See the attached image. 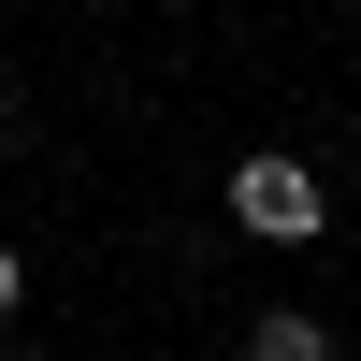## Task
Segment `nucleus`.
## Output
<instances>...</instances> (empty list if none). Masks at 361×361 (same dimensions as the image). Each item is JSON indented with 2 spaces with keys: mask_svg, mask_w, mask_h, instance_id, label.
<instances>
[{
  "mask_svg": "<svg viewBox=\"0 0 361 361\" xmlns=\"http://www.w3.org/2000/svg\"><path fill=\"white\" fill-rule=\"evenodd\" d=\"M318 173L289 159V145H260V159H231V231H260V246H318Z\"/></svg>",
  "mask_w": 361,
  "mask_h": 361,
  "instance_id": "f257e3e1",
  "label": "nucleus"
},
{
  "mask_svg": "<svg viewBox=\"0 0 361 361\" xmlns=\"http://www.w3.org/2000/svg\"><path fill=\"white\" fill-rule=\"evenodd\" d=\"M246 361H333V318H289V304H275V318L246 333Z\"/></svg>",
  "mask_w": 361,
  "mask_h": 361,
  "instance_id": "f03ea898",
  "label": "nucleus"
},
{
  "mask_svg": "<svg viewBox=\"0 0 361 361\" xmlns=\"http://www.w3.org/2000/svg\"><path fill=\"white\" fill-rule=\"evenodd\" d=\"M15 304H29V260H15V246H0V318H15Z\"/></svg>",
  "mask_w": 361,
  "mask_h": 361,
  "instance_id": "7ed1b4c3",
  "label": "nucleus"
}]
</instances>
